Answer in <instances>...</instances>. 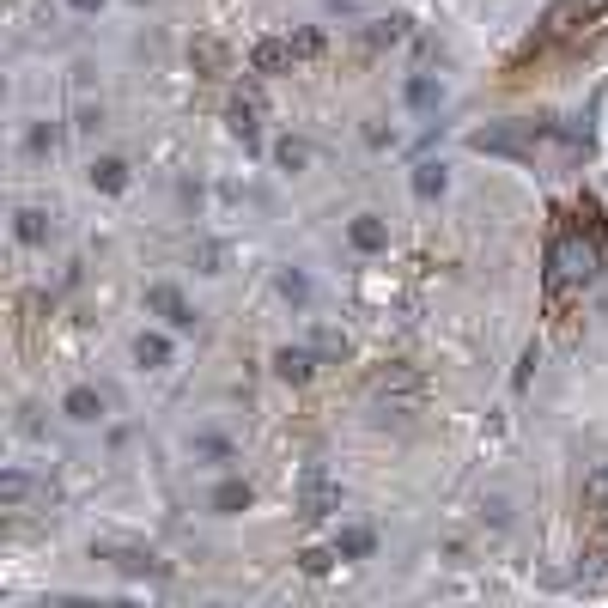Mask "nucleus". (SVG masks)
<instances>
[{
  "mask_svg": "<svg viewBox=\"0 0 608 608\" xmlns=\"http://www.w3.org/2000/svg\"><path fill=\"white\" fill-rule=\"evenodd\" d=\"M602 268V244L590 232H578V225H566V232L548 244V298L572 292V286H590Z\"/></svg>",
  "mask_w": 608,
  "mask_h": 608,
  "instance_id": "nucleus-1",
  "label": "nucleus"
},
{
  "mask_svg": "<svg viewBox=\"0 0 608 608\" xmlns=\"http://www.w3.org/2000/svg\"><path fill=\"white\" fill-rule=\"evenodd\" d=\"M542 140H548V134H542L536 122H517V128H475V134H469L475 152H505V159H529Z\"/></svg>",
  "mask_w": 608,
  "mask_h": 608,
  "instance_id": "nucleus-2",
  "label": "nucleus"
},
{
  "mask_svg": "<svg viewBox=\"0 0 608 608\" xmlns=\"http://www.w3.org/2000/svg\"><path fill=\"white\" fill-rule=\"evenodd\" d=\"M335 511H341V487L311 463V469L298 475V517H304V523H323V517H335Z\"/></svg>",
  "mask_w": 608,
  "mask_h": 608,
  "instance_id": "nucleus-3",
  "label": "nucleus"
},
{
  "mask_svg": "<svg viewBox=\"0 0 608 608\" xmlns=\"http://www.w3.org/2000/svg\"><path fill=\"white\" fill-rule=\"evenodd\" d=\"M146 311H152V317H165V329H177V335H183V329H195V311H189V298H183L171 280L146 286Z\"/></svg>",
  "mask_w": 608,
  "mask_h": 608,
  "instance_id": "nucleus-4",
  "label": "nucleus"
},
{
  "mask_svg": "<svg viewBox=\"0 0 608 608\" xmlns=\"http://www.w3.org/2000/svg\"><path fill=\"white\" fill-rule=\"evenodd\" d=\"M371 396H377V408L414 414V402H420V377H414V371H384V377L371 384Z\"/></svg>",
  "mask_w": 608,
  "mask_h": 608,
  "instance_id": "nucleus-5",
  "label": "nucleus"
},
{
  "mask_svg": "<svg viewBox=\"0 0 608 608\" xmlns=\"http://www.w3.org/2000/svg\"><path fill=\"white\" fill-rule=\"evenodd\" d=\"M225 122H232V134L256 152V146H262V92H256V86H250V92H238V98H232V110H225Z\"/></svg>",
  "mask_w": 608,
  "mask_h": 608,
  "instance_id": "nucleus-6",
  "label": "nucleus"
},
{
  "mask_svg": "<svg viewBox=\"0 0 608 608\" xmlns=\"http://www.w3.org/2000/svg\"><path fill=\"white\" fill-rule=\"evenodd\" d=\"M602 7H608V0H554L548 19H542V37H566V31H578L584 19H596Z\"/></svg>",
  "mask_w": 608,
  "mask_h": 608,
  "instance_id": "nucleus-7",
  "label": "nucleus"
},
{
  "mask_svg": "<svg viewBox=\"0 0 608 608\" xmlns=\"http://www.w3.org/2000/svg\"><path fill=\"white\" fill-rule=\"evenodd\" d=\"M347 244H353L359 256H377V250H390V225L377 219V213H359V219L347 225Z\"/></svg>",
  "mask_w": 608,
  "mask_h": 608,
  "instance_id": "nucleus-8",
  "label": "nucleus"
},
{
  "mask_svg": "<svg viewBox=\"0 0 608 608\" xmlns=\"http://www.w3.org/2000/svg\"><path fill=\"white\" fill-rule=\"evenodd\" d=\"M13 238L31 244V250H43V244L55 238V219H49L43 207H19V213H13Z\"/></svg>",
  "mask_w": 608,
  "mask_h": 608,
  "instance_id": "nucleus-9",
  "label": "nucleus"
},
{
  "mask_svg": "<svg viewBox=\"0 0 608 608\" xmlns=\"http://www.w3.org/2000/svg\"><path fill=\"white\" fill-rule=\"evenodd\" d=\"M311 371H317L311 347H280L274 353V377H280V384H311Z\"/></svg>",
  "mask_w": 608,
  "mask_h": 608,
  "instance_id": "nucleus-10",
  "label": "nucleus"
},
{
  "mask_svg": "<svg viewBox=\"0 0 608 608\" xmlns=\"http://www.w3.org/2000/svg\"><path fill=\"white\" fill-rule=\"evenodd\" d=\"M286 67H292V43H286V37H256L250 73H286Z\"/></svg>",
  "mask_w": 608,
  "mask_h": 608,
  "instance_id": "nucleus-11",
  "label": "nucleus"
},
{
  "mask_svg": "<svg viewBox=\"0 0 608 608\" xmlns=\"http://www.w3.org/2000/svg\"><path fill=\"white\" fill-rule=\"evenodd\" d=\"M61 414H67L73 426H92V420H104V396H98L92 384H80V390H67V402H61Z\"/></svg>",
  "mask_w": 608,
  "mask_h": 608,
  "instance_id": "nucleus-12",
  "label": "nucleus"
},
{
  "mask_svg": "<svg viewBox=\"0 0 608 608\" xmlns=\"http://www.w3.org/2000/svg\"><path fill=\"white\" fill-rule=\"evenodd\" d=\"M134 365L165 371V365H171V341H165V335H152V329H140V335H134Z\"/></svg>",
  "mask_w": 608,
  "mask_h": 608,
  "instance_id": "nucleus-13",
  "label": "nucleus"
},
{
  "mask_svg": "<svg viewBox=\"0 0 608 608\" xmlns=\"http://www.w3.org/2000/svg\"><path fill=\"white\" fill-rule=\"evenodd\" d=\"M250 499H256V487H250V481H219V487H213V511H219V517L250 511Z\"/></svg>",
  "mask_w": 608,
  "mask_h": 608,
  "instance_id": "nucleus-14",
  "label": "nucleus"
},
{
  "mask_svg": "<svg viewBox=\"0 0 608 608\" xmlns=\"http://www.w3.org/2000/svg\"><path fill=\"white\" fill-rule=\"evenodd\" d=\"M86 183L104 189V195H122V189H128V165H122V159H92V165H86Z\"/></svg>",
  "mask_w": 608,
  "mask_h": 608,
  "instance_id": "nucleus-15",
  "label": "nucleus"
},
{
  "mask_svg": "<svg viewBox=\"0 0 608 608\" xmlns=\"http://www.w3.org/2000/svg\"><path fill=\"white\" fill-rule=\"evenodd\" d=\"M311 353H317V365H341V359L353 353V341H347L341 329H317V335H311Z\"/></svg>",
  "mask_w": 608,
  "mask_h": 608,
  "instance_id": "nucleus-16",
  "label": "nucleus"
},
{
  "mask_svg": "<svg viewBox=\"0 0 608 608\" xmlns=\"http://www.w3.org/2000/svg\"><path fill=\"white\" fill-rule=\"evenodd\" d=\"M195 463H207V469H232V463H238V450H232V438H195Z\"/></svg>",
  "mask_w": 608,
  "mask_h": 608,
  "instance_id": "nucleus-17",
  "label": "nucleus"
},
{
  "mask_svg": "<svg viewBox=\"0 0 608 608\" xmlns=\"http://www.w3.org/2000/svg\"><path fill=\"white\" fill-rule=\"evenodd\" d=\"M37 487H31V475L25 469H7V475H0V505H7V511H25V499H31Z\"/></svg>",
  "mask_w": 608,
  "mask_h": 608,
  "instance_id": "nucleus-18",
  "label": "nucleus"
},
{
  "mask_svg": "<svg viewBox=\"0 0 608 608\" xmlns=\"http://www.w3.org/2000/svg\"><path fill=\"white\" fill-rule=\"evenodd\" d=\"M444 183H450V177H444V165H438V159L414 165V195H420V201H438V195H444Z\"/></svg>",
  "mask_w": 608,
  "mask_h": 608,
  "instance_id": "nucleus-19",
  "label": "nucleus"
},
{
  "mask_svg": "<svg viewBox=\"0 0 608 608\" xmlns=\"http://www.w3.org/2000/svg\"><path fill=\"white\" fill-rule=\"evenodd\" d=\"M122 572H134V578H159V560H152V554H140V548H104Z\"/></svg>",
  "mask_w": 608,
  "mask_h": 608,
  "instance_id": "nucleus-20",
  "label": "nucleus"
},
{
  "mask_svg": "<svg viewBox=\"0 0 608 608\" xmlns=\"http://www.w3.org/2000/svg\"><path fill=\"white\" fill-rule=\"evenodd\" d=\"M584 511H596V517H608V463L584 475Z\"/></svg>",
  "mask_w": 608,
  "mask_h": 608,
  "instance_id": "nucleus-21",
  "label": "nucleus"
},
{
  "mask_svg": "<svg viewBox=\"0 0 608 608\" xmlns=\"http://www.w3.org/2000/svg\"><path fill=\"white\" fill-rule=\"evenodd\" d=\"M371 548H377L371 529H341V536H335V554H341V560H365Z\"/></svg>",
  "mask_w": 608,
  "mask_h": 608,
  "instance_id": "nucleus-22",
  "label": "nucleus"
},
{
  "mask_svg": "<svg viewBox=\"0 0 608 608\" xmlns=\"http://www.w3.org/2000/svg\"><path fill=\"white\" fill-rule=\"evenodd\" d=\"M274 165H280V171H304V165H311V146H304V140H292V134H286V140L274 146Z\"/></svg>",
  "mask_w": 608,
  "mask_h": 608,
  "instance_id": "nucleus-23",
  "label": "nucleus"
},
{
  "mask_svg": "<svg viewBox=\"0 0 608 608\" xmlns=\"http://www.w3.org/2000/svg\"><path fill=\"white\" fill-rule=\"evenodd\" d=\"M438 98H444V86L432 80V73H414V80H408V104H414V110H432Z\"/></svg>",
  "mask_w": 608,
  "mask_h": 608,
  "instance_id": "nucleus-24",
  "label": "nucleus"
},
{
  "mask_svg": "<svg viewBox=\"0 0 608 608\" xmlns=\"http://www.w3.org/2000/svg\"><path fill=\"white\" fill-rule=\"evenodd\" d=\"M335 560H341L335 548H304V554H298V572H304V578H323Z\"/></svg>",
  "mask_w": 608,
  "mask_h": 608,
  "instance_id": "nucleus-25",
  "label": "nucleus"
},
{
  "mask_svg": "<svg viewBox=\"0 0 608 608\" xmlns=\"http://www.w3.org/2000/svg\"><path fill=\"white\" fill-rule=\"evenodd\" d=\"M25 146L37 152V159H43V152H55L61 146V128L55 122H31V134H25Z\"/></svg>",
  "mask_w": 608,
  "mask_h": 608,
  "instance_id": "nucleus-26",
  "label": "nucleus"
},
{
  "mask_svg": "<svg viewBox=\"0 0 608 608\" xmlns=\"http://www.w3.org/2000/svg\"><path fill=\"white\" fill-rule=\"evenodd\" d=\"M274 286H280V298H292V304H304V298H311V280H304L298 268H280V280H274Z\"/></svg>",
  "mask_w": 608,
  "mask_h": 608,
  "instance_id": "nucleus-27",
  "label": "nucleus"
},
{
  "mask_svg": "<svg viewBox=\"0 0 608 608\" xmlns=\"http://www.w3.org/2000/svg\"><path fill=\"white\" fill-rule=\"evenodd\" d=\"M396 37H408V19H377L371 25V43H396Z\"/></svg>",
  "mask_w": 608,
  "mask_h": 608,
  "instance_id": "nucleus-28",
  "label": "nucleus"
},
{
  "mask_svg": "<svg viewBox=\"0 0 608 608\" xmlns=\"http://www.w3.org/2000/svg\"><path fill=\"white\" fill-rule=\"evenodd\" d=\"M292 55H323V31H298L292 37Z\"/></svg>",
  "mask_w": 608,
  "mask_h": 608,
  "instance_id": "nucleus-29",
  "label": "nucleus"
},
{
  "mask_svg": "<svg viewBox=\"0 0 608 608\" xmlns=\"http://www.w3.org/2000/svg\"><path fill=\"white\" fill-rule=\"evenodd\" d=\"M195 262H201V274H219V262H225V250H219V244H201V250H195Z\"/></svg>",
  "mask_w": 608,
  "mask_h": 608,
  "instance_id": "nucleus-30",
  "label": "nucleus"
},
{
  "mask_svg": "<svg viewBox=\"0 0 608 608\" xmlns=\"http://www.w3.org/2000/svg\"><path fill=\"white\" fill-rule=\"evenodd\" d=\"M195 61H201V67H225V49H219V43H201Z\"/></svg>",
  "mask_w": 608,
  "mask_h": 608,
  "instance_id": "nucleus-31",
  "label": "nucleus"
},
{
  "mask_svg": "<svg viewBox=\"0 0 608 608\" xmlns=\"http://www.w3.org/2000/svg\"><path fill=\"white\" fill-rule=\"evenodd\" d=\"M104 7V0H73V13H98Z\"/></svg>",
  "mask_w": 608,
  "mask_h": 608,
  "instance_id": "nucleus-32",
  "label": "nucleus"
},
{
  "mask_svg": "<svg viewBox=\"0 0 608 608\" xmlns=\"http://www.w3.org/2000/svg\"><path fill=\"white\" fill-rule=\"evenodd\" d=\"M92 608H134V602H92Z\"/></svg>",
  "mask_w": 608,
  "mask_h": 608,
  "instance_id": "nucleus-33",
  "label": "nucleus"
},
{
  "mask_svg": "<svg viewBox=\"0 0 608 608\" xmlns=\"http://www.w3.org/2000/svg\"><path fill=\"white\" fill-rule=\"evenodd\" d=\"M268 608H280V602H268Z\"/></svg>",
  "mask_w": 608,
  "mask_h": 608,
  "instance_id": "nucleus-34",
  "label": "nucleus"
},
{
  "mask_svg": "<svg viewBox=\"0 0 608 608\" xmlns=\"http://www.w3.org/2000/svg\"><path fill=\"white\" fill-rule=\"evenodd\" d=\"M140 7H146V0H140Z\"/></svg>",
  "mask_w": 608,
  "mask_h": 608,
  "instance_id": "nucleus-35",
  "label": "nucleus"
}]
</instances>
